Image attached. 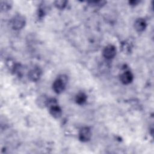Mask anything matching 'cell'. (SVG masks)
I'll list each match as a JSON object with an SVG mask.
<instances>
[{
  "label": "cell",
  "instance_id": "6da1fadb",
  "mask_svg": "<svg viewBox=\"0 0 154 154\" xmlns=\"http://www.w3.org/2000/svg\"><path fill=\"white\" fill-rule=\"evenodd\" d=\"M67 83V78L64 75H61L57 78L54 82L52 84V88L54 91L57 93L60 94L64 91L66 88V85Z\"/></svg>",
  "mask_w": 154,
  "mask_h": 154
},
{
  "label": "cell",
  "instance_id": "7a4b0ae2",
  "mask_svg": "<svg viewBox=\"0 0 154 154\" xmlns=\"http://www.w3.org/2000/svg\"><path fill=\"white\" fill-rule=\"evenodd\" d=\"M26 21L23 16L21 14H17L14 16L11 20V25L13 29L15 30H19L22 29L25 25Z\"/></svg>",
  "mask_w": 154,
  "mask_h": 154
},
{
  "label": "cell",
  "instance_id": "3957f363",
  "mask_svg": "<svg viewBox=\"0 0 154 154\" xmlns=\"http://www.w3.org/2000/svg\"><path fill=\"white\" fill-rule=\"evenodd\" d=\"M102 54L106 59H112L116 55V48L112 45H108L104 48Z\"/></svg>",
  "mask_w": 154,
  "mask_h": 154
},
{
  "label": "cell",
  "instance_id": "277c9868",
  "mask_svg": "<svg viewBox=\"0 0 154 154\" xmlns=\"http://www.w3.org/2000/svg\"><path fill=\"white\" fill-rule=\"evenodd\" d=\"M91 137V132L88 127L82 128L79 132V139L82 142L89 141Z\"/></svg>",
  "mask_w": 154,
  "mask_h": 154
},
{
  "label": "cell",
  "instance_id": "5b68a950",
  "mask_svg": "<svg viewBox=\"0 0 154 154\" xmlns=\"http://www.w3.org/2000/svg\"><path fill=\"white\" fill-rule=\"evenodd\" d=\"M133 79H134L133 74L129 70H125V72H123L121 74L120 77V79L122 83L125 85L131 83L132 81H133Z\"/></svg>",
  "mask_w": 154,
  "mask_h": 154
},
{
  "label": "cell",
  "instance_id": "8992f818",
  "mask_svg": "<svg viewBox=\"0 0 154 154\" xmlns=\"http://www.w3.org/2000/svg\"><path fill=\"white\" fill-rule=\"evenodd\" d=\"M42 75L41 70L38 67H34L31 69L28 73V78L32 81H38Z\"/></svg>",
  "mask_w": 154,
  "mask_h": 154
},
{
  "label": "cell",
  "instance_id": "52a82bcc",
  "mask_svg": "<svg viewBox=\"0 0 154 154\" xmlns=\"http://www.w3.org/2000/svg\"><path fill=\"white\" fill-rule=\"evenodd\" d=\"M49 112L51 115L54 118H59L62 114L61 108L57 104L53 103L50 105Z\"/></svg>",
  "mask_w": 154,
  "mask_h": 154
},
{
  "label": "cell",
  "instance_id": "ba28073f",
  "mask_svg": "<svg viewBox=\"0 0 154 154\" xmlns=\"http://www.w3.org/2000/svg\"><path fill=\"white\" fill-rule=\"evenodd\" d=\"M147 23L143 18L137 19L134 23V28L138 32H142L146 28Z\"/></svg>",
  "mask_w": 154,
  "mask_h": 154
},
{
  "label": "cell",
  "instance_id": "9c48e42d",
  "mask_svg": "<svg viewBox=\"0 0 154 154\" xmlns=\"http://www.w3.org/2000/svg\"><path fill=\"white\" fill-rule=\"evenodd\" d=\"M87 100V96L85 93L81 92L76 94L75 97V101L76 103L79 105H82L84 104Z\"/></svg>",
  "mask_w": 154,
  "mask_h": 154
},
{
  "label": "cell",
  "instance_id": "30bf717a",
  "mask_svg": "<svg viewBox=\"0 0 154 154\" xmlns=\"http://www.w3.org/2000/svg\"><path fill=\"white\" fill-rule=\"evenodd\" d=\"M12 6V2L10 1H1V9L3 11L9 10Z\"/></svg>",
  "mask_w": 154,
  "mask_h": 154
},
{
  "label": "cell",
  "instance_id": "8fae6325",
  "mask_svg": "<svg viewBox=\"0 0 154 154\" xmlns=\"http://www.w3.org/2000/svg\"><path fill=\"white\" fill-rule=\"evenodd\" d=\"M67 2L66 1H56L54 2L55 6L59 9H64L67 5Z\"/></svg>",
  "mask_w": 154,
  "mask_h": 154
},
{
  "label": "cell",
  "instance_id": "7c38bea8",
  "mask_svg": "<svg viewBox=\"0 0 154 154\" xmlns=\"http://www.w3.org/2000/svg\"><path fill=\"white\" fill-rule=\"evenodd\" d=\"M139 2V1H130L129 2V3L131 4H132V5H136L137 4H138Z\"/></svg>",
  "mask_w": 154,
  "mask_h": 154
}]
</instances>
